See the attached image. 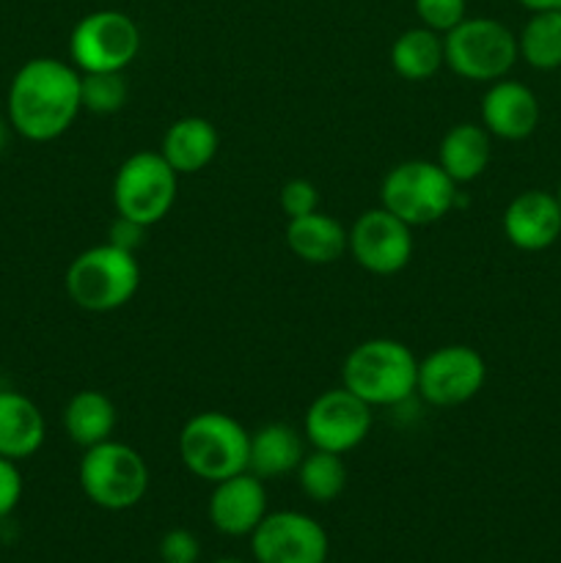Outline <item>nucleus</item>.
Instances as JSON below:
<instances>
[{"label":"nucleus","mask_w":561,"mask_h":563,"mask_svg":"<svg viewBox=\"0 0 561 563\" xmlns=\"http://www.w3.org/2000/svg\"><path fill=\"white\" fill-rule=\"evenodd\" d=\"M80 71L61 58H31L11 77L6 113L25 141L47 143L64 135L80 115Z\"/></svg>","instance_id":"obj_1"},{"label":"nucleus","mask_w":561,"mask_h":563,"mask_svg":"<svg viewBox=\"0 0 561 563\" xmlns=\"http://www.w3.org/2000/svg\"><path fill=\"white\" fill-rule=\"evenodd\" d=\"M418 357L394 339H369L358 344L341 366V385L369 407H396L416 394Z\"/></svg>","instance_id":"obj_2"},{"label":"nucleus","mask_w":561,"mask_h":563,"mask_svg":"<svg viewBox=\"0 0 561 563\" xmlns=\"http://www.w3.org/2000/svg\"><path fill=\"white\" fill-rule=\"evenodd\" d=\"M64 286L69 300L82 311H119L138 295L141 264H138L135 253L105 242V245H94L72 258Z\"/></svg>","instance_id":"obj_3"},{"label":"nucleus","mask_w":561,"mask_h":563,"mask_svg":"<svg viewBox=\"0 0 561 563\" xmlns=\"http://www.w3.org/2000/svg\"><path fill=\"white\" fill-rule=\"evenodd\" d=\"M251 432L226 412L207 410L187 418L179 432V460L196 478L218 484L248 471Z\"/></svg>","instance_id":"obj_4"},{"label":"nucleus","mask_w":561,"mask_h":563,"mask_svg":"<svg viewBox=\"0 0 561 563\" xmlns=\"http://www.w3.org/2000/svg\"><path fill=\"white\" fill-rule=\"evenodd\" d=\"M77 476L82 495L105 511L135 509L152 484L146 460L119 440H105L86 449Z\"/></svg>","instance_id":"obj_5"},{"label":"nucleus","mask_w":561,"mask_h":563,"mask_svg":"<svg viewBox=\"0 0 561 563\" xmlns=\"http://www.w3.org/2000/svg\"><path fill=\"white\" fill-rule=\"evenodd\" d=\"M446 66L471 82H495L520 60L517 36L493 16H465L443 33Z\"/></svg>","instance_id":"obj_6"},{"label":"nucleus","mask_w":561,"mask_h":563,"mask_svg":"<svg viewBox=\"0 0 561 563\" xmlns=\"http://www.w3.org/2000/svg\"><path fill=\"white\" fill-rule=\"evenodd\" d=\"M380 207L413 229L438 223L457 207V185L432 159H407L385 174Z\"/></svg>","instance_id":"obj_7"},{"label":"nucleus","mask_w":561,"mask_h":563,"mask_svg":"<svg viewBox=\"0 0 561 563\" xmlns=\"http://www.w3.org/2000/svg\"><path fill=\"white\" fill-rule=\"evenodd\" d=\"M179 192V174L160 152H138L119 165L113 179L116 214L135 223L157 225L170 214Z\"/></svg>","instance_id":"obj_8"},{"label":"nucleus","mask_w":561,"mask_h":563,"mask_svg":"<svg viewBox=\"0 0 561 563\" xmlns=\"http://www.w3.org/2000/svg\"><path fill=\"white\" fill-rule=\"evenodd\" d=\"M141 53V31L124 11L99 9L82 16L69 36V58L80 75L124 71Z\"/></svg>","instance_id":"obj_9"},{"label":"nucleus","mask_w":561,"mask_h":563,"mask_svg":"<svg viewBox=\"0 0 561 563\" xmlns=\"http://www.w3.org/2000/svg\"><path fill=\"white\" fill-rule=\"evenodd\" d=\"M487 379V363L473 346L446 344L418 361L416 394L432 407H460L479 396Z\"/></svg>","instance_id":"obj_10"},{"label":"nucleus","mask_w":561,"mask_h":563,"mask_svg":"<svg viewBox=\"0 0 561 563\" xmlns=\"http://www.w3.org/2000/svg\"><path fill=\"white\" fill-rule=\"evenodd\" d=\"M372 421V407L341 385L311 401L302 432L314 449L344 456L369 438Z\"/></svg>","instance_id":"obj_11"},{"label":"nucleus","mask_w":561,"mask_h":563,"mask_svg":"<svg viewBox=\"0 0 561 563\" xmlns=\"http://www.w3.org/2000/svg\"><path fill=\"white\" fill-rule=\"evenodd\" d=\"M328 533L302 511H267L251 533V553L256 563H324Z\"/></svg>","instance_id":"obj_12"},{"label":"nucleus","mask_w":561,"mask_h":563,"mask_svg":"<svg viewBox=\"0 0 561 563\" xmlns=\"http://www.w3.org/2000/svg\"><path fill=\"white\" fill-rule=\"evenodd\" d=\"M350 253L372 275H396L413 258V225L385 207L369 209L352 223Z\"/></svg>","instance_id":"obj_13"},{"label":"nucleus","mask_w":561,"mask_h":563,"mask_svg":"<svg viewBox=\"0 0 561 563\" xmlns=\"http://www.w3.org/2000/svg\"><path fill=\"white\" fill-rule=\"evenodd\" d=\"M207 515L223 537H251L267 517V489L251 471L212 484Z\"/></svg>","instance_id":"obj_14"},{"label":"nucleus","mask_w":561,"mask_h":563,"mask_svg":"<svg viewBox=\"0 0 561 563\" xmlns=\"http://www.w3.org/2000/svg\"><path fill=\"white\" fill-rule=\"evenodd\" d=\"M504 236L522 253L548 251L561 236V207L553 192L522 190L504 209Z\"/></svg>","instance_id":"obj_15"},{"label":"nucleus","mask_w":561,"mask_h":563,"mask_svg":"<svg viewBox=\"0 0 561 563\" xmlns=\"http://www.w3.org/2000/svg\"><path fill=\"white\" fill-rule=\"evenodd\" d=\"M539 99L537 93L520 80L490 82L482 97V126L501 141H526L539 126Z\"/></svg>","instance_id":"obj_16"},{"label":"nucleus","mask_w":561,"mask_h":563,"mask_svg":"<svg viewBox=\"0 0 561 563\" xmlns=\"http://www.w3.org/2000/svg\"><path fill=\"white\" fill-rule=\"evenodd\" d=\"M47 438V423L36 401L16 390H0V456L31 460Z\"/></svg>","instance_id":"obj_17"},{"label":"nucleus","mask_w":561,"mask_h":563,"mask_svg":"<svg viewBox=\"0 0 561 563\" xmlns=\"http://www.w3.org/2000/svg\"><path fill=\"white\" fill-rule=\"evenodd\" d=\"M220 148V135L215 124L201 115H185L165 130L160 154L179 176L198 174L215 159Z\"/></svg>","instance_id":"obj_18"},{"label":"nucleus","mask_w":561,"mask_h":563,"mask_svg":"<svg viewBox=\"0 0 561 563\" xmlns=\"http://www.w3.org/2000/svg\"><path fill=\"white\" fill-rule=\"evenodd\" d=\"M490 157H493V135L473 121L451 126L438 148V165L457 187L476 181L487 170Z\"/></svg>","instance_id":"obj_19"},{"label":"nucleus","mask_w":561,"mask_h":563,"mask_svg":"<svg viewBox=\"0 0 561 563\" xmlns=\"http://www.w3.org/2000/svg\"><path fill=\"white\" fill-rule=\"evenodd\" d=\"M286 245L306 264H333L350 251V231L324 212L302 214L286 225Z\"/></svg>","instance_id":"obj_20"},{"label":"nucleus","mask_w":561,"mask_h":563,"mask_svg":"<svg viewBox=\"0 0 561 563\" xmlns=\"http://www.w3.org/2000/svg\"><path fill=\"white\" fill-rule=\"evenodd\" d=\"M306 449H302V434L289 423H264L262 429L251 432V451H248V471L267 478L289 476L300 467Z\"/></svg>","instance_id":"obj_21"},{"label":"nucleus","mask_w":561,"mask_h":563,"mask_svg":"<svg viewBox=\"0 0 561 563\" xmlns=\"http://www.w3.org/2000/svg\"><path fill=\"white\" fill-rule=\"evenodd\" d=\"M116 423H119V412H116L113 401L99 390H77L64 407L66 434L82 451L105 443V440H113Z\"/></svg>","instance_id":"obj_22"},{"label":"nucleus","mask_w":561,"mask_h":563,"mask_svg":"<svg viewBox=\"0 0 561 563\" xmlns=\"http://www.w3.org/2000/svg\"><path fill=\"white\" fill-rule=\"evenodd\" d=\"M391 66L410 82H424L446 66L443 36L429 27H407L391 44Z\"/></svg>","instance_id":"obj_23"},{"label":"nucleus","mask_w":561,"mask_h":563,"mask_svg":"<svg viewBox=\"0 0 561 563\" xmlns=\"http://www.w3.org/2000/svg\"><path fill=\"white\" fill-rule=\"evenodd\" d=\"M517 53L531 69H561V9L534 11L517 33Z\"/></svg>","instance_id":"obj_24"},{"label":"nucleus","mask_w":561,"mask_h":563,"mask_svg":"<svg viewBox=\"0 0 561 563\" xmlns=\"http://www.w3.org/2000/svg\"><path fill=\"white\" fill-rule=\"evenodd\" d=\"M295 476L302 495L311 498L314 504H330L346 489L344 460H341V454H330V451L314 449L311 454L302 456Z\"/></svg>","instance_id":"obj_25"},{"label":"nucleus","mask_w":561,"mask_h":563,"mask_svg":"<svg viewBox=\"0 0 561 563\" xmlns=\"http://www.w3.org/2000/svg\"><path fill=\"white\" fill-rule=\"evenodd\" d=\"M130 88H127L124 71H91L80 75V102L82 110L94 115H113L127 104Z\"/></svg>","instance_id":"obj_26"},{"label":"nucleus","mask_w":561,"mask_h":563,"mask_svg":"<svg viewBox=\"0 0 561 563\" xmlns=\"http://www.w3.org/2000/svg\"><path fill=\"white\" fill-rule=\"evenodd\" d=\"M416 14L424 27L435 33H449L468 16L465 0H416Z\"/></svg>","instance_id":"obj_27"},{"label":"nucleus","mask_w":561,"mask_h":563,"mask_svg":"<svg viewBox=\"0 0 561 563\" xmlns=\"http://www.w3.org/2000/svg\"><path fill=\"white\" fill-rule=\"evenodd\" d=\"M280 209L289 220L302 218V214H311L319 209V190L308 179H289L280 187Z\"/></svg>","instance_id":"obj_28"},{"label":"nucleus","mask_w":561,"mask_h":563,"mask_svg":"<svg viewBox=\"0 0 561 563\" xmlns=\"http://www.w3.org/2000/svg\"><path fill=\"white\" fill-rule=\"evenodd\" d=\"M201 542L185 528H174L160 539V561L163 563H198Z\"/></svg>","instance_id":"obj_29"},{"label":"nucleus","mask_w":561,"mask_h":563,"mask_svg":"<svg viewBox=\"0 0 561 563\" xmlns=\"http://www.w3.org/2000/svg\"><path fill=\"white\" fill-rule=\"evenodd\" d=\"M22 500V473L14 460L0 456V520L11 515Z\"/></svg>","instance_id":"obj_30"},{"label":"nucleus","mask_w":561,"mask_h":563,"mask_svg":"<svg viewBox=\"0 0 561 563\" xmlns=\"http://www.w3.org/2000/svg\"><path fill=\"white\" fill-rule=\"evenodd\" d=\"M143 231H146V225L135 223V220H127V218H116V223L110 225V245L116 247H124V251L135 253L138 247H141L143 242Z\"/></svg>","instance_id":"obj_31"},{"label":"nucleus","mask_w":561,"mask_h":563,"mask_svg":"<svg viewBox=\"0 0 561 563\" xmlns=\"http://www.w3.org/2000/svg\"><path fill=\"white\" fill-rule=\"evenodd\" d=\"M517 3L522 5V9H528L534 14V11H550V9H561V0H517Z\"/></svg>","instance_id":"obj_32"},{"label":"nucleus","mask_w":561,"mask_h":563,"mask_svg":"<svg viewBox=\"0 0 561 563\" xmlns=\"http://www.w3.org/2000/svg\"><path fill=\"white\" fill-rule=\"evenodd\" d=\"M9 130H11V121L0 115V152H3L6 143H9Z\"/></svg>","instance_id":"obj_33"},{"label":"nucleus","mask_w":561,"mask_h":563,"mask_svg":"<svg viewBox=\"0 0 561 563\" xmlns=\"http://www.w3.org/2000/svg\"><path fill=\"white\" fill-rule=\"evenodd\" d=\"M215 563H251V561H242V559H231V555H229V559H218V561H215ZM253 563H256V561H253Z\"/></svg>","instance_id":"obj_34"},{"label":"nucleus","mask_w":561,"mask_h":563,"mask_svg":"<svg viewBox=\"0 0 561 563\" xmlns=\"http://www.w3.org/2000/svg\"><path fill=\"white\" fill-rule=\"evenodd\" d=\"M553 196H556V201H559V207H561V181H559V187H556Z\"/></svg>","instance_id":"obj_35"},{"label":"nucleus","mask_w":561,"mask_h":563,"mask_svg":"<svg viewBox=\"0 0 561 563\" xmlns=\"http://www.w3.org/2000/svg\"><path fill=\"white\" fill-rule=\"evenodd\" d=\"M324 563H330V561H324Z\"/></svg>","instance_id":"obj_36"}]
</instances>
